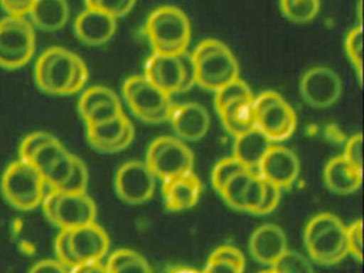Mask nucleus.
I'll use <instances>...</instances> for the list:
<instances>
[{
  "mask_svg": "<svg viewBox=\"0 0 364 273\" xmlns=\"http://www.w3.org/2000/svg\"><path fill=\"white\" fill-rule=\"evenodd\" d=\"M304 243L310 257L323 266H333L348 255L346 226L333 213H318L309 220Z\"/></svg>",
  "mask_w": 364,
  "mask_h": 273,
  "instance_id": "nucleus-1",
  "label": "nucleus"
},
{
  "mask_svg": "<svg viewBox=\"0 0 364 273\" xmlns=\"http://www.w3.org/2000/svg\"><path fill=\"white\" fill-rule=\"evenodd\" d=\"M144 31L154 53L161 55H180L187 50L191 40V21L176 6H159L153 11Z\"/></svg>",
  "mask_w": 364,
  "mask_h": 273,
  "instance_id": "nucleus-2",
  "label": "nucleus"
},
{
  "mask_svg": "<svg viewBox=\"0 0 364 273\" xmlns=\"http://www.w3.org/2000/svg\"><path fill=\"white\" fill-rule=\"evenodd\" d=\"M191 55L197 68V85L203 89L216 92L240 78L237 60L221 41H202Z\"/></svg>",
  "mask_w": 364,
  "mask_h": 273,
  "instance_id": "nucleus-3",
  "label": "nucleus"
},
{
  "mask_svg": "<svg viewBox=\"0 0 364 273\" xmlns=\"http://www.w3.org/2000/svg\"><path fill=\"white\" fill-rule=\"evenodd\" d=\"M4 198L14 208L31 211L41 205L46 183L31 162L18 159L8 166L1 177Z\"/></svg>",
  "mask_w": 364,
  "mask_h": 273,
  "instance_id": "nucleus-4",
  "label": "nucleus"
},
{
  "mask_svg": "<svg viewBox=\"0 0 364 273\" xmlns=\"http://www.w3.org/2000/svg\"><path fill=\"white\" fill-rule=\"evenodd\" d=\"M37 36L26 16L7 15L0 19V68L18 70L35 55Z\"/></svg>",
  "mask_w": 364,
  "mask_h": 273,
  "instance_id": "nucleus-5",
  "label": "nucleus"
},
{
  "mask_svg": "<svg viewBox=\"0 0 364 273\" xmlns=\"http://www.w3.org/2000/svg\"><path fill=\"white\" fill-rule=\"evenodd\" d=\"M123 97L132 112L144 123L169 121L174 104L171 96L155 87L144 75L129 77L123 83Z\"/></svg>",
  "mask_w": 364,
  "mask_h": 273,
  "instance_id": "nucleus-6",
  "label": "nucleus"
},
{
  "mask_svg": "<svg viewBox=\"0 0 364 273\" xmlns=\"http://www.w3.org/2000/svg\"><path fill=\"white\" fill-rule=\"evenodd\" d=\"M77 57L63 47L46 49L38 58L35 66L38 87L50 95H70Z\"/></svg>",
  "mask_w": 364,
  "mask_h": 273,
  "instance_id": "nucleus-7",
  "label": "nucleus"
},
{
  "mask_svg": "<svg viewBox=\"0 0 364 273\" xmlns=\"http://www.w3.org/2000/svg\"><path fill=\"white\" fill-rule=\"evenodd\" d=\"M255 125L270 141H284L295 132L297 117L291 105L274 91H265L253 100Z\"/></svg>",
  "mask_w": 364,
  "mask_h": 273,
  "instance_id": "nucleus-8",
  "label": "nucleus"
},
{
  "mask_svg": "<svg viewBox=\"0 0 364 273\" xmlns=\"http://www.w3.org/2000/svg\"><path fill=\"white\" fill-rule=\"evenodd\" d=\"M146 164L156 178L166 181L191 172L195 157L184 141L163 136L151 143L146 151Z\"/></svg>",
  "mask_w": 364,
  "mask_h": 273,
  "instance_id": "nucleus-9",
  "label": "nucleus"
},
{
  "mask_svg": "<svg viewBox=\"0 0 364 273\" xmlns=\"http://www.w3.org/2000/svg\"><path fill=\"white\" fill-rule=\"evenodd\" d=\"M117 194L129 205H141L154 196L156 176L146 162L131 160L118 168L114 177Z\"/></svg>",
  "mask_w": 364,
  "mask_h": 273,
  "instance_id": "nucleus-10",
  "label": "nucleus"
},
{
  "mask_svg": "<svg viewBox=\"0 0 364 273\" xmlns=\"http://www.w3.org/2000/svg\"><path fill=\"white\" fill-rule=\"evenodd\" d=\"M300 95L309 106L316 109L333 106L342 95V80L328 66H314L300 79Z\"/></svg>",
  "mask_w": 364,
  "mask_h": 273,
  "instance_id": "nucleus-11",
  "label": "nucleus"
},
{
  "mask_svg": "<svg viewBox=\"0 0 364 273\" xmlns=\"http://www.w3.org/2000/svg\"><path fill=\"white\" fill-rule=\"evenodd\" d=\"M86 129L91 146L101 153L116 154L124 151L135 139V127L125 113L106 123L86 126Z\"/></svg>",
  "mask_w": 364,
  "mask_h": 273,
  "instance_id": "nucleus-12",
  "label": "nucleus"
},
{
  "mask_svg": "<svg viewBox=\"0 0 364 273\" xmlns=\"http://www.w3.org/2000/svg\"><path fill=\"white\" fill-rule=\"evenodd\" d=\"M257 170L262 178L282 189L291 187L297 181L300 162L297 155L291 149L280 145H272Z\"/></svg>",
  "mask_w": 364,
  "mask_h": 273,
  "instance_id": "nucleus-13",
  "label": "nucleus"
},
{
  "mask_svg": "<svg viewBox=\"0 0 364 273\" xmlns=\"http://www.w3.org/2000/svg\"><path fill=\"white\" fill-rule=\"evenodd\" d=\"M70 243L77 264L101 262L110 247L109 236L97 222L70 230Z\"/></svg>",
  "mask_w": 364,
  "mask_h": 273,
  "instance_id": "nucleus-14",
  "label": "nucleus"
},
{
  "mask_svg": "<svg viewBox=\"0 0 364 273\" xmlns=\"http://www.w3.org/2000/svg\"><path fill=\"white\" fill-rule=\"evenodd\" d=\"M97 204L91 196L85 193H65L61 192L57 207L55 226L59 230H72L97 220Z\"/></svg>",
  "mask_w": 364,
  "mask_h": 273,
  "instance_id": "nucleus-15",
  "label": "nucleus"
},
{
  "mask_svg": "<svg viewBox=\"0 0 364 273\" xmlns=\"http://www.w3.org/2000/svg\"><path fill=\"white\" fill-rule=\"evenodd\" d=\"M117 18L100 9L86 8L74 21L78 40L88 46H102L116 34Z\"/></svg>",
  "mask_w": 364,
  "mask_h": 273,
  "instance_id": "nucleus-16",
  "label": "nucleus"
},
{
  "mask_svg": "<svg viewBox=\"0 0 364 273\" xmlns=\"http://www.w3.org/2000/svg\"><path fill=\"white\" fill-rule=\"evenodd\" d=\"M169 121L178 139L187 142L201 140L210 126L208 110L198 102L174 105Z\"/></svg>",
  "mask_w": 364,
  "mask_h": 273,
  "instance_id": "nucleus-17",
  "label": "nucleus"
},
{
  "mask_svg": "<svg viewBox=\"0 0 364 273\" xmlns=\"http://www.w3.org/2000/svg\"><path fill=\"white\" fill-rule=\"evenodd\" d=\"M144 77L168 95L180 93L183 82V68L178 55L153 53L146 60Z\"/></svg>",
  "mask_w": 364,
  "mask_h": 273,
  "instance_id": "nucleus-18",
  "label": "nucleus"
},
{
  "mask_svg": "<svg viewBox=\"0 0 364 273\" xmlns=\"http://www.w3.org/2000/svg\"><path fill=\"white\" fill-rule=\"evenodd\" d=\"M284 230L277 224L259 226L251 235L249 251L257 262L272 266L287 251Z\"/></svg>",
  "mask_w": 364,
  "mask_h": 273,
  "instance_id": "nucleus-19",
  "label": "nucleus"
},
{
  "mask_svg": "<svg viewBox=\"0 0 364 273\" xmlns=\"http://www.w3.org/2000/svg\"><path fill=\"white\" fill-rule=\"evenodd\" d=\"M201 192V181L193 171L163 181L164 200L169 211L178 213L193 208L199 200Z\"/></svg>",
  "mask_w": 364,
  "mask_h": 273,
  "instance_id": "nucleus-20",
  "label": "nucleus"
},
{
  "mask_svg": "<svg viewBox=\"0 0 364 273\" xmlns=\"http://www.w3.org/2000/svg\"><path fill=\"white\" fill-rule=\"evenodd\" d=\"M362 174L363 172L353 168L344 156H336L326 164L323 181L330 191L340 196H347L360 189Z\"/></svg>",
  "mask_w": 364,
  "mask_h": 273,
  "instance_id": "nucleus-21",
  "label": "nucleus"
},
{
  "mask_svg": "<svg viewBox=\"0 0 364 273\" xmlns=\"http://www.w3.org/2000/svg\"><path fill=\"white\" fill-rule=\"evenodd\" d=\"M33 27L46 32L63 29L70 18L68 0H36L28 13Z\"/></svg>",
  "mask_w": 364,
  "mask_h": 273,
  "instance_id": "nucleus-22",
  "label": "nucleus"
},
{
  "mask_svg": "<svg viewBox=\"0 0 364 273\" xmlns=\"http://www.w3.org/2000/svg\"><path fill=\"white\" fill-rule=\"evenodd\" d=\"M272 141L255 126L245 134L235 136L233 157L240 160L246 168L255 171L272 147Z\"/></svg>",
  "mask_w": 364,
  "mask_h": 273,
  "instance_id": "nucleus-23",
  "label": "nucleus"
},
{
  "mask_svg": "<svg viewBox=\"0 0 364 273\" xmlns=\"http://www.w3.org/2000/svg\"><path fill=\"white\" fill-rule=\"evenodd\" d=\"M255 97L235 100L219 111L225 129L234 136L245 134L255 126Z\"/></svg>",
  "mask_w": 364,
  "mask_h": 273,
  "instance_id": "nucleus-24",
  "label": "nucleus"
},
{
  "mask_svg": "<svg viewBox=\"0 0 364 273\" xmlns=\"http://www.w3.org/2000/svg\"><path fill=\"white\" fill-rule=\"evenodd\" d=\"M255 172V171L247 168L237 173L231 177L218 192L232 208L244 211L245 194H246L249 181Z\"/></svg>",
  "mask_w": 364,
  "mask_h": 273,
  "instance_id": "nucleus-25",
  "label": "nucleus"
},
{
  "mask_svg": "<svg viewBox=\"0 0 364 273\" xmlns=\"http://www.w3.org/2000/svg\"><path fill=\"white\" fill-rule=\"evenodd\" d=\"M281 10L294 23H308L319 12V0H281Z\"/></svg>",
  "mask_w": 364,
  "mask_h": 273,
  "instance_id": "nucleus-26",
  "label": "nucleus"
},
{
  "mask_svg": "<svg viewBox=\"0 0 364 273\" xmlns=\"http://www.w3.org/2000/svg\"><path fill=\"white\" fill-rule=\"evenodd\" d=\"M68 149L63 146V143L55 136L53 140L48 141L42 145L35 155L31 158V164L41 173L42 176L50 171V168L56 164L57 160L67 153Z\"/></svg>",
  "mask_w": 364,
  "mask_h": 273,
  "instance_id": "nucleus-27",
  "label": "nucleus"
},
{
  "mask_svg": "<svg viewBox=\"0 0 364 273\" xmlns=\"http://www.w3.org/2000/svg\"><path fill=\"white\" fill-rule=\"evenodd\" d=\"M215 93H216L215 94V107H216L217 112L235 100L253 97L252 91L249 85L240 78L231 81Z\"/></svg>",
  "mask_w": 364,
  "mask_h": 273,
  "instance_id": "nucleus-28",
  "label": "nucleus"
},
{
  "mask_svg": "<svg viewBox=\"0 0 364 273\" xmlns=\"http://www.w3.org/2000/svg\"><path fill=\"white\" fill-rule=\"evenodd\" d=\"M75 158L76 156L70 153L69 151L63 154L50 171L44 175L43 178L46 186H48L50 189H60L67 183L73 171Z\"/></svg>",
  "mask_w": 364,
  "mask_h": 273,
  "instance_id": "nucleus-29",
  "label": "nucleus"
},
{
  "mask_svg": "<svg viewBox=\"0 0 364 273\" xmlns=\"http://www.w3.org/2000/svg\"><path fill=\"white\" fill-rule=\"evenodd\" d=\"M276 273H314L310 260L299 252L287 250L272 266Z\"/></svg>",
  "mask_w": 364,
  "mask_h": 273,
  "instance_id": "nucleus-30",
  "label": "nucleus"
},
{
  "mask_svg": "<svg viewBox=\"0 0 364 273\" xmlns=\"http://www.w3.org/2000/svg\"><path fill=\"white\" fill-rule=\"evenodd\" d=\"M117 100H120L118 95L109 87H102V85L89 87L82 94L78 100V112L82 119L97 105L105 102H117Z\"/></svg>",
  "mask_w": 364,
  "mask_h": 273,
  "instance_id": "nucleus-31",
  "label": "nucleus"
},
{
  "mask_svg": "<svg viewBox=\"0 0 364 273\" xmlns=\"http://www.w3.org/2000/svg\"><path fill=\"white\" fill-rule=\"evenodd\" d=\"M345 50H346L347 57L349 61L353 64V68L358 74L360 82H362V51H363V30L362 25L353 28L348 34H347L346 41H345Z\"/></svg>",
  "mask_w": 364,
  "mask_h": 273,
  "instance_id": "nucleus-32",
  "label": "nucleus"
},
{
  "mask_svg": "<svg viewBox=\"0 0 364 273\" xmlns=\"http://www.w3.org/2000/svg\"><path fill=\"white\" fill-rule=\"evenodd\" d=\"M122 114H124V111H123L120 100H117V102H105L91 109L82 117V121L85 122V125L86 126L97 125V124L112 121V119H116V117H120Z\"/></svg>",
  "mask_w": 364,
  "mask_h": 273,
  "instance_id": "nucleus-33",
  "label": "nucleus"
},
{
  "mask_svg": "<svg viewBox=\"0 0 364 273\" xmlns=\"http://www.w3.org/2000/svg\"><path fill=\"white\" fill-rule=\"evenodd\" d=\"M246 166L236 159L235 157L225 158L221 159L218 164L215 166L214 170L212 173V183L214 186L215 190L217 192L220 191L221 188L225 186V183L229 181L231 177L242 171L247 170ZM250 170V168H249Z\"/></svg>",
  "mask_w": 364,
  "mask_h": 273,
  "instance_id": "nucleus-34",
  "label": "nucleus"
},
{
  "mask_svg": "<svg viewBox=\"0 0 364 273\" xmlns=\"http://www.w3.org/2000/svg\"><path fill=\"white\" fill-rule=\"evenodd\" d=\"M265 196V181L259 176V173H253L246 194H245L244 211L257 215Z\"/></svg>",
  "mask_w": 364,
  "mask_h": 273,
  "instance_id": "nucleus-35",
  "label": "nucleus"
},
{
  "mask_svg": "<svg viewBox=\"0 0 364 273\" xmlns=\"http://www.w3.org/2000/svg\"><path fill=\"white\" fill-rule=\"evenodd\" d=\"M88 168L85 162L76 156L73 171H72L67 183L59 190L65 193H85L88 187Z\"/></svg>",
  "mask_w": 364,
  "mask_h": 273,
  "instance_id": "nucleus-36",
  "label": "nucleus"
},
{
  "mask_svg": "<svg viewBox=\"0 0 364 273\" xmlns=\"http://www.w3.org/2000/svg\"><path fill=\"white\" fill-rule=\"evenodd\" d=\"M55 136L46 132H35L33 134H29L21 142L20 149H18L20 159L25 160V161H31L36 151L42 145L46 144V142L53 140Z\"/></svg>",
  "mask_w": 364,
  "mask_h": 273,
  "instance_id": "nucleus-37",
  "label": "nucleus"
},
{
  "mask_svg": "<svg viewBox=\"0 0 364 273\" xmlns=\"http://www.w3.org/2000/svg\"><path fill=\"white\" fill-rule=\"evenodd\" d=\"M347 252L361 264L363 260V240H362V220H355L346 228Z\"/></svg>",
  "mask_w": 364,
  "mask_h": 273,
  "instance_id": "nucleus-38",
  "label": "nucleus"
},
{
  "mask_svg": "<svg viewBox=\"0 0 364 273\" xmlns=\"http://www.w3.org/2000/svg\"><path fill=\"white\" fill-rule=\"evenodd\" d=\"M55 253L57 260L68 269L73 268L77 262L72 253L71 243H70V230H60L55 239Z\"/></svg>",
  "mask_w": 364,
  "mask_h": 273,
  "instance_id": "nucleus-39",
  "label": "nucleus"
},
{
  "mask_svg": "<svg viewBox=\"0 0 364 273\" xmlns=\"http://www.w3.org/2000/svg\"><path fill=\"white\" fill-rule=\"evenodd\" d=\"M343 156L353 168L363 171V142L361 134H353L349 138Z\"/></svg>",
  "mask_w": 364,
  "mask_h": 273,
  "instance_id": "nucleus-40",
  "label": "nucleus"
},
{
  "mask_svg": "<svg viewBox=\"0 0 364 273\" xmlns=\"http://www.w3.org/2000/svg\"><path fill=\"white\" fill-rule=\"evenodd\" d=\"M137 0H97V8L112 15L114 18H120L129 14Z\"/></svg>",
  "mask_w": 364,
  "mask_h": 273,
  "instance_id": "nucleus-41",
  "label": "nucleus"
},
{
  "mask_svg": "<svg viewBox=\"0 0 364 273\" xmlns=\"http://www.w3.org/2000/svg\"><path fill=\"white\" fill-rule=\"evenodd\" d=\"M183 68V82L180 93L188 91L193 85H197V68L193 61V55L188 50L178 55Z\"/></svg>",
  "mask_w": 364,
  "mask_h": 273,
  "instance_id": "nucleus-42",
  "label": "nucleus"
},
{
  "mask_svg": "<svg viewBox=\"0 0 364 273\" xmlns=\"http://www.w3.org/2000/svg\"><path fill=\"white\" fill-rule=\"evenodd\" d=\"M208 260H225L234 262L242 268H246V258L237 247L232 245H220L215 249L210 255Z\"/></svg>",
  "mask_w": 364,
  "mask_h": 273,
  "instance_id": "nucleus-43",
  "label": "nucleus"
},
{
  "mask_svg": "<svg viewBox=\"0 0 364 273\" xmlns=\"http://www.w3.org/2000/svg\"><path fill=\"white\" fill-rule=\"evenodd\" d=\"M280 198L281 188L265 181V196H264L263 204H262L257 215H268V213H272L278 207Z\"/></svg>",
  "mask_w": 364,
  "mask_h": 273,
  "instance_id": "nucleus-44",
  "label": "nucleus"
},
{
  "mask_svg": "<svg viewBox=\"0 0 364 273\" xmlns=\"http://www.w3.org/2000/svg\"><path fill=\"white\" fill-rule=\"evenodd\" d=\"M110 273H153V270L146 258L137 252L131 259Z\"/></svg>",
  "mask_w": 364,
  "mask_h": 273,
  "instance_id": "nucleus-45",
  "label": "nucleus"
},
{
  "mask_svg": "<svg viewBox=\"0 0 364 273\" xmlns=\"http://www.w3.org/2000/svg\"><path fill=\"white\" fill-rule=\"evenodd\" d=\"M60 196V190L50 189V191L44 196L43 200L41 203L44 217L53 225H55V222H56L57 207H58Z\"/></svg>",
  "mask_w": 364,
  "mask_h": 273,
  "instance_id": "nucleus-46",
  "label": "nucleus"
},
{
  "mask_svg": "<svg viewBox=\"0 0 364 273\" xmlns=\"http://www.w3.org/2000/svg\"><path fill=\"white\" fill-rule=\"evenodd\" d=\"M89 80V70L84 60L78 55L76 60L75 72H74L73 81H72L70 95L77 93L84 89Z\"/></svg>",
  "mask_w": 364,
  "mask_h": 273,
  "instance_id": "nucleus-47",
  "label": "nucleus"
},
{
  "mask_svg": "<svg viewBox=\"0 0 364 273\" xmlns=\"http://www.w3.org/2000/svg\"><path fill=\"white\" fill-rule=\"evenodd\" d=\"M36 0H0V6L8 15L27 16Z\"/></svg>",
  "mask_w": 364,
  "mask_h": 273,
  "instance_id": "nucleus-48",
  "label": "nucleus"
},
{
  "mask_svg": "<svg viewBox=\"0 0 364 273\" xmlns=\"http://www.w3.org/2000/svg\"><path fill=\"white\" fill-rule=\"evenodd\" d=\"M28 273H69V269L57 259H43L36 262Z\"/></svg>",
  "mask_w": 364,
  "mask_h": 273,
  "instance_id": "nucleus-49",
  "label": "nucleus"
},
{
  "mask_svg": "<svg viewBox=\"0 0 364 273\" xmlns=\"http://www.w3.org/2000/svg\"><path fill=\"white\" fill-rule=\"evenodd\" d=\"M245 269L225 260H208L203 273H244Z\"/></svg>",
  "mask_w": 364,
  "mask_h": 273,
  "instance_id": "nucleus-50",
  "label": "nucleus"
},
{
  "mask_svg": "<svg viewBox=\"0 0 364 273\" xmlns=\"http://www.w3.org/2000/svg\"><path fill=\"white\" fill-rule=\"evenodd\" d=\"M69 273H109L101 262H82L69 269Z\"/></svg>",
  "mask_w": 364,
  "mask_h": 273,
  "instance_id": "nucleus-51",
  "label": "nucleus"
},
{
  "mask_svg": "<svg viewBox=\"0 0 364 273\" xmlns=\"http://www.w3.org/2000/svg\"><path fill=\"white\" fill-rule=\"evenodd\" d=\"M169 273H201L199 271L193 270L191 268H185V267H178L174 268L173 270L170 271Z\"/></svg>",
  "mask_w": 364,
  "mask_h": 273,
  "instance_id": "nucleus-52",
  "label": "nucleus"
},
{
  "mask_svg": "<svg viewBox=\"0 0 364 273\" xmlns=\"http://www.w3.org/2000/svg\"><path fill=\"white\" fill-rule=\"evenodd\" d=\"M97 0H85V4H86V8H97Z\"/></svg>",
  "mask_w": 364,
  "mask_h": 273,
  "instance_id": "nucleus-53",
  "label": "nucleus"
},
{
  "mask_svg": "<svg viewBox=\"0 0 364 273\" xmlns=\"http://www.w3.org/2000/svg\"><path fill=\"white\" fill-rule=\"evenodd\" d=\"M259 273H276V272H274V271L272 270V268H270V269H268V270H263V271H261V272H259Z\"/></svg>",
  "mask_w": 364,
  "mask_h": 273,
  "instance_id": "nucleus-54",
  "label": "nucleus"
}]
</instances>
